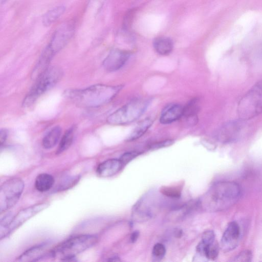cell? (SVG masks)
<instances>
[{
	"label": "cell",
	"instance_id": "cell-1",
	"mask_svg": "<svg viewBox=\"0 0 262 262\" xmlns=\"http://www.w3.org/2000/svg\"><path fill=\"white\" fill-rule=\"evenodd\" d=\"M241 189L236 183L224 181L213 185L199 201V205L209 211H222L238 200Z\"/></svg>",
	"mask_w": 262,
	"mask_h": 262
},
{
	"label": "cell",
	"instance_id": "cell-2",
	"mask_svg": "<svg viewBox=\"0 0 262 262\" xmlns=\"http://www.w3.org/2000/svg\"><path fill=\"white\" fill-rule=\"evenodd\" d=\"M121 87L105 84H96L82 90L66 91V96L76 104L84 107L102 105L111 100Z\"/></svg>",
	"mask_w": 262,
	"mask_h": 262
},
{
	"label": "cell",
	"instance_id": "cell-3",
	"mask_svg": "<svg viewBox=\"0 0 262 262\" xmlns=\"http://www.w3.org/2000/svg\"><path fill=\"white\" fill-rule=\"evenodd\" d=\"M97 237L94 235L82 234L70 237L55 247L49 252L52 257H59L62 260H74L79 254L94 246Z\"/></svg>",
	"mask_w": 262,
	"mask_h": 262
},
{
	"label": "cell",
	"instance_id": "cell-4",
	"mask_svg": "<svg viewBox=\"0 0 262 262\" xmlns=\"http://www.w3.org/2000/svg\"><path fill=\"white\" fill-rule=\"evenodd\" d=\"M62 71L57 66L48 68L37 78L23 100V105L28 107L32 105L46 92L54 86L61 79Z\"/></svg>",
	"mask_w": 262,
	"mask_h": 262
},
{
	"label": "cell",
	"instance_id": "cell-5",
	"mask_svg": "<svg viewBox=\"0 0 262 262\" xmlns=\"http://www.w3.org/2000/svg\"><path fill=\"white\" fill-rule=\"evenodd\" d=\"M239 119H251L262 113V80L255 83L241 98L237 109Z\"/></svg>",
	"mask_w": 262,
	"mask_h": 262
},
{
	"label": "cell",
	"instance_id": "cell-6",
	"mask_svg": "<svg viewBox=\"0 0 262 262\" xmlns=\"http://www.w3.org/2000/svg\"><path fill=\"white\" fill-rule=\"evenodd\" d=\"M149 102L143 99L130 101L111 114L107 122L112 125H124L139 118L146 110Z\"/></svg>",
	"mask_w": 262,
	"mask_h": 262
},
{
	"label": "cell",
	"instance_id": "cell-7",
	"mask_svg": "<svg viewBox=\"0 0 262 262\" xmlns=\"http://www.w3.org/2000/svg\"><path fill=\"white\" fill-rule=\"evenodd\" d=\"M24 183L21 179L13 178L4 182L0 187V212L14 206L23 192Z\"/></svg>",
	"mask_w": 262,
	"mask_h": 262
},
{
	"label": "cell",
	"instance_id": "cell-8",
	"mask_svg": "<svg viewBox=\"0 0 262 262\" xmlns=\"http://www.w3.org/2000/svg\"><path fill=\"white\" fill-rule=\"evenodd\" d=\"M75 25L73 21L61 24L54 32L46 48L55 55L69 42L74 35Z\"/></svg>",
	"mask_w": 262,
	"mask_h": 262
},
{
	"label": "cell",
	"instance_id": "cell-9",
	"mask_svg": "<svg viewBox=\"0 0 262 262\" xmlns=\"http://www.w3.org/2000/svg\"><path fill=\"white\" fill-rule=\"evenodd\" d=\"M49 204L47 203H41L31 206L20 210L15 216H13L6 231L4 237L7 236L26 221L47 208Z\"/></svg>",
	"mask_w": 262,
	"mask_h": 262
},
{
	"label": "cell",
	"instance_id": "cell-10",
	"mask_svg": "<svg viewBox=\"0 0 262 262\" xmlns=\"http://www.w3.org/2000/svg\"><path fill=\"white\" fill-rule=\"evenodd\" d=\"M243 120L230 121L222 125L215 133V138L220 142L228 143L236 140L243 128Z\"/></svg>",
	"mask_w": 262,
	"mask_h": 262
},
{
	"label": "cell",
	"instance_id": "cell-11",
	"mask_svg": "<svg viewBox=\"0 0 262 262\" xmlns=\"http://www.w3.org/2000/svg\"><path fill=\"white\" fill-rule=\"evenodd\" d=\"M128 51L120 49L112 50L103 62L104 68L107 71L114 72L122 68L129 58Z\"/></svg>",
	"mask_w": 262,
	"mask_h": 262
},
{
	"label": "cell",
	"instance_id": "cell-12",
	"mask_svg": "<svg viewBox=\"0 0 262 262\" xmlns=\"http://www.w3.org/2000/svg\"><path fill=\"white\" fill-rule=\"evenodd\" d=\"M240 236V228L235 222H230L224 231L221 239L222 248L225 251L234 249L237 245Z\"/></svg>",
	"mask_w": 262,
	"mask_h": 262
},
{
	"label": "cell",
	"instance_id": "cell-13",
	"mask_svg": "<svg viewBox=\"0 0 262 262\" xmlns=\"http://www.w3.org/2000/svg\"><path fill=\"white\" fill-rule=\"evenodd\" d=\"M123 167L120 159H111L100 163L97 167L96 171L100 177H110L118 173Z\"/></svg>",
	"mask_w": 262,
	"mask_h": 262
},
{
	"label": "cell",
	"instance_id": "cell-14",
	"mask_svg": "<svg viewBox=\"0 0 262 262\" xmlns=\"http://www.w3.org/2000/svg\"><path fill=\"white\" fill-rule=\"evenodd\" d=\"M183 107L178 104H171L162 111L160 121L164 124L173 122L183 116Z\"/></svg>",
	"mask_w": 262,
	"mask_h": 262
},
{
	"label": "cell",
	"instance_id": "cell-15",
	"mask_svg": "<svg viewBox=\"0 0 262 262\" xmlns=\"http://www.w3.org/2000/svg\"><path fill=\"white\" fill-rule=\"evenodd\" d=\"M46 244H40L35 246L27 250L17 259L19 261H35L45 255L47 249Z\"/></svg>",
	"mask_w": 262,
	"mask_h": 262
},
{
	"label": "cell",
	"instance_id": "cell-16",
	"mask_svg": "<svg viewBox=\"0 0 262 262\" xmlns=\"http://www.w3.org/2000/svg\"><path fill=\"white\" fill-rule=\"evenodd\" d=\"M200 110L199 99L196 98L191 100L183 107V116L190 125H195L198 121L197 114Z\"/></svg>",
	"mask_w": 262,
	"mask_h": 262
},
{
	"label": "cell",
	"instance_id": "cell-17",
	"mask_svg": "<svg viewBox=\"0 0 262 262\" xmlns=\"http://www.w3.org/2000/svg\"><path fill=\"white\" fill-rule=\"evenodd\" d=\"M61 133V128L59 126L51 128L42 139V145L43 148L50 149L54 147L59 141Z\"/></svg>",
	"mask_w": 262,
	"mask_h": 262
},
{
	"label": "cell",
	"instance_id": "cell-18",
	"mask_svg": "<svg viewBox=\"0 0 262 262\" xmlns=\"http://www.w3.org/2000/svg\"><path fill=\"white\" fill-rule=\"evenodd\" d=\"M153 46L157 53L161 55H167L172 50L173 42L168 37H159L154 40Z\"/></svg>",
	"mask_w": 262,
	"mask_h": 262
},
{
	"label": "cell",
	"instance_id": "cell-19",
	"mask_svg": "<svg viewBox=\"0 0 262 262\" xmlns=\"http://www.w3.org/2000/svg\"><path fill=\"white\" fill-rule=\"evenodd\" d=\"M66 7L63 5L57 6L48 10L42 16V23L48 27L55 23L64 12Z\"/></svg>",
	"mask_w": 262,
	"mask_h": 262
},
{
	"label": "cell",
	"instance_id": "cell-20",
	"mask_svg": "<svg viewBox=\"0 0 262 262\" xmlns=\"http://www.w3.org/2000/svg\"><path fill=\"white\" fill-rule=\"evenodd\" d=\"M153 122L150 118H146L141 121L127 137V141H134L142 136L151 126Z\"/></svg>",
	"mask_w": 262,
	"mask_h": 262
},
{
	"label": "cell",
	"instance_id": "cell-21",
	"mask_svg": "<svg viewBox=\"0 0 262 262\" xmlns=\"http://www.w3.org/2000/svg\"><path fill=\"white\" fill-rule=\"evenodd\" d=\"M54 177L48 173H41L37 176L35 181V187L40 192L50 190L54 184Z\"/></svg>",
	"mask_w": 262,
	"mask_h": 262
},
{
	"label": "cell",
	"instance_id": "cell-22",
	"mask_svg": "<svg viewBox=\"0 0 262 262\" xmlns=\"http://www.w3.org/2000/svg\"><path fill=\"white\" fill-rule=\"evenodd\" d=\"M75 130L76 128L73 126L65 132L59 142L56 151L57 154L62 153L71 146L73 142Z\"/></svg>",
	"mask_w": 262,
	"mask_h": 262
},
{
	"label": "cell",
	"instance_id": "cell-23",
	"mask_svg": "<svg viewBox=\"0 0 262 262\" xmlns=\"http://www.w3.org/2000/svg\"><path fill=\"white\" fill-rule=\"evenodd\" d=\"M166 254V248L164 245L161 243L155 244L153 247L152 254L155 260H161Z\"/></svg>",
	"mask_w": 262,
	"mask_h": 262
},
{
	"label": "cell",
	"instance_id": "cell-24",
	"mask_svg": "<svg viewBox=\"0 0 262 262\" xmlns=\"http://www.w3.org/2000/svg\"><path fill=\"white\" fill-rule=\"evenodd\" d=\"M252 258V253L249 250H245L238 255H237L234 259H232L233 261H240V262H246L249 261Z\"/></svg>",
	"mask_w": 262,
	"mask_h": 262
},
{
	"label": "cell",
	"instance_id": "cell-25",
	"mask_svg": "<svg viewBox=\"0 0 262 262\" xmlns=\"http://www.w3.org/2000/svg\"><path fill=\"white\" fill-rule=\"evenodd\" d=\"M140 154V153L137 151L127 152L122 155L119 159L124 166Z\"/></svg>",
	"mask_w": 262,
	"mask_h": 262
},
{
	"label": "cell",
	"instance_id": "cell-26",
	"mask_svg": "<svg viewBox=\"0 0 262 262\" xmlns=\"http://www.w3.org/2000/svg\"><path fill=\"white\" fill-rule=\"evenodd\" d=\"M202 243L209 245L215 242V234L213 231L207 230L203 233L202 239Z\"/></svg>",
	"mask_w": 262,
	"mask_h": 262
},
{
	"label": "cell",
	"instance_id": "cell-27",
	"mask_svg": "<svg viewBox=\"0 0 262 262\" xmlns=\"http://www.w3.org/2000/svg\"><path fill=\"white\" fill-rule=\"evenodd\" d=\"M173 143V141L172 140H167L159 142L156 143L150 146L151 149H157L161 148L170 146Z\"/></svg>",
	"mask_w": 262,
	"mask_h": 262
},
{
	"label": "cell",
	"instance_id": "cell-28",
	"mask_svg": "<svg viewBox=\"0 0 262 262\" xmlns=\"http://www.w3.org/2000/svg\"><path fill=\"white\" fill-rule=\"evenodd\" d=\"M7 131L5 129H2L0 132V143L1 146L5 142L7 138Z\"/></svg>",
	"mask_w": 262,
	"mask_h": 262
},
{
	"label": "cell",
	"instance_id": "cell-29",
	"mask_svg": "<svg viewBox=\"0 0 262 262\" xmlns=\"http://www.w3.org/2000/svg\"><path fill=\"white\" fill-rule=\"evenodd\" d=\"M139 235V232L138 231H135L132 233L130 236V241L132 243L135 242L138 239Z\"/></svg>",
	"mask_w": 262,
	"mask_h": 262
},
{
	"label": "cell",
	"instance_id": "cell-30",
	"mask_svg": "<svg viewBox=\"0 0 262 262\" xmlns=\"http://www.w3.org/2000/svg\"><path fill=\"white\" fill-rule=\"evenodd\" d=\"M120 259L118 257H113L110 258L108 261H119Z\"/></svg>",
	"mask_w": 262,
	"mask_h": 262
}]
</instances>
